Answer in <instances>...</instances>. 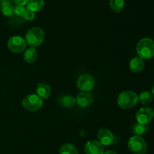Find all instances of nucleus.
Segmentation results:
<instances>
[{
	"instance_id": "nucleus-13",
	"label": "nucleus",
	"mask_w": 154,
	"mask_h": 154,
	"mask_svg": "<svg viewBox=\"0 0 154 154\" xmlns=\"http://www.w3.org/2000/svg\"><path fill=\"white\" fill-rule=\"evenodd\" d=\"M144 67V62L140 57H134L129 61V69L134 72H139Z\"/></svg>"
},
{
	"instance_id": "nucleus-20",
	"label": "nucleus",
	"mask_w": 154,
	"mask_h": 154,
	"mask_svg": "<svg viewBox=\"0 0 154 154\" xmlns=\"http://www.w3.org/2000/svg\"><path fill=\"white\" fill-rule=\"evenodd\" d=\"M138 101L144 105L150 104L153 101V95L152 93L150 91H143L138 95Z\"/></svg>"
},
{
	"instance_id": "nucleus-8",
	"label": "nucleus",
	"mask_w": 154,
	"mask_h": 154,
	"mask_svg": "<svg viewBox=\"0 0 154 154\" xmlns=\"http://www.w3.org/2000/svg\"><path fill=\"white\" fill-rule=\"evenodd\" d=\"M154 111L151 107H141L138 110L135 115V118L137 122L143 124H147L148 125L150 122L153 119Z\"/></svg>"
},
{
	"instance_id": "nucleus-15",
	"label": "nucleus",
	"mask_w": 154,
	"mask_h": 154,
	"mask_svg": "<svg viewBox=\"0 0 154 154\" xmlns=\"http://www.w3.org/2000/svg\"><path fill=\"white\" fill-rule=\"evenodd\" d=\"M27 8L28 10L32 12L40 11L45 6V1L44 0H29L27 3Z\"/></svg>"
},
{
	"instance_id": "nucleus-12",
	"label": "nucleus",
	"mask_w": 154,
	"mask_h": 154,
	"mask_svg": "<svg viewBox=\"0 0 154 154\" xmlns=\"http://www.w3.org/2000/svg\"><path fill=\"white\" fill-rule=\"evenodd\" d=\"M36 95H38L42 99H47L51 96V86L45 82L38 83L36 87Z\"/></svg>"
},
{
	"instance_id": "nucleus-19",
	"label": "nucleus",
	"mask_w": 154,
	"mask_h": 154,
	"mask_svg": "<svg viewBox=\"0 0 154 154\" xmlns=\"http://www.w3.org/2000/svg\"><path fill=\"white\" fill-rule=\"evenodd\" d=\"M60 102L63 107H66V108H72V107H75V104H76V99L73 96L66 95L60 99Z\"/></svg>"
},
{
	"instance_id": "nucleus-16",
	"label": "nucleus",
	"mask_w": 154,
	"mask_h": 154,
	"mask_svg": "<svg viewBox=\"0 0 154 154\" xmlns=\"http://www.w3.org/2000/svg\"><path fill=\"white\" fill-rule=\"evenodd\" d=\"M149 129V126L147 124H143L140 123V122H137L132 127V132L135 134V135H142L144 134Z\"/></svg>"
},
{
	"instance_id": "nucleus-1",
	"label": "nucleus",
	"mask_w": 154,
	"mask_h": 154,
	"mask_svg": "<svg viewBox=\"0 0 154 154\" xmlns=\"http://www.w3.org/2000/svg\"><path fill=\"white\" fill-rule=\"evenodd\" d=\"M136 51L143 60L152 58L154 56V41L150 38H143L137 45Z\"/></svg>"
},
{
	"instance_id": "nucleus-18",
	"label": "nucleus",
	"mask_w": 154,
	"mask_h": 154,
	"mask_svg": "<svg viewBox=\"0 0 154 154\" xmlns=\"http://www.w3.org/2000/svg\"><path fill=\"white\" fill-rule=\"evenodd\" d=\"M1 12L6 17H12L14 14V7L9 2H2L1 5Z\"/></svg>"
},
{
	"instance_id": "nucleus-21",
	"label": "nucleus",
	"mask_w": 154,
	"mask_h": 154,
	"mask_svg": "<svg viewBox=\"0 0 154 154\" xmlns=\"http://www.w3.org/2000/svg\"><path fill=\"white\" fill-rule=\"evenodd\" d=\"M124 0H110V7L114 11L119 13L124 8Z\"/></svg>"
},
{
	"instance_id": "nucleus-23",
	"label": "nucleus",
	"mask_w": 154,
	"mask_h": 154,
	"mask_svg": "<svg viewBox=\"0 0 154 154\" xmlns=\"http://www.w3.org/2000/svg\"><path fill=\"white\" fill-rule=\"evenodd\" d=\"M23 18L26 21H33V20L35 19V15L34 12L31 11H29L27 9L26 11L25 14H24Z\"/></svg>"
},
{
	"instance_id": "nucleus-4",
	"label": "nucleus",
	"mask_w": 154,
	"mask_h": 154,
	"mask_svg": "<svg viewBox=\"0 0 154 154\" xmlns=\"http://www.w3.org/2000/svg\"><path fill=\"white\" fill-rule=\"evenodd\" d=\"M22 106L28 111H37L43 106V99L35 94H29L23 99Z\"/></svg>"
},
{
	"instance_id": "nucleus-27",
	"label": "nucleus",
	"mask_w": 154,
	"mask_h": 154,
	"mask_svg": "<svg viewBox=\"0 0 154 154\" xmlns=\"http://www.w3.org/2000/svg\"><path fill=\"white\" fill-rule=\"evenodd\" d=\"M0 1H1V0H0Z\"/></svg>"
},
{
	"instance_id": "nucleus-9",
	"label": "nucleus",
	"mask_w": 154,
	"mask_h": 154,
	"mask_svg": "<svg viewBox=\"0 0 154 154\" xmlns=\"http://www.w3.org/2000/svg\"><path fill=\"white\" fill-rule=\"evenodd\" d=\"M84 152L86 154H103L105 146L98 140H89L84 146Z\"/></svg>"
},
{
	"instance_id": "nucleus-14",
	"label": "nucleus",
	"mask_w": 154,
	"mask_h": 154,
	"mask_svg": "<svg viewBox=\"0 0 154 154\" xmlns=\"http://www.w3.org/2000/svg\"><path fill=\"white\" fill-rule=\"evenodd\" d=\"M23 58L26 62L29 63H34L36 61L38 58V53L37 51L33 47H29L25 51L23 54Z\"/></svg>"
},
{
	"instance_id": "nucleus-10",
	"label": "nucleus",
	"mask_w": 154,
	"mask_h": 154,
	"mask_svg": "<svg viewBox=\"0 0 154 154\" xmlns=\"http://www.w3.org/2000/svg\"><path fill=\"white\" fill-rule=\"evenodd\" d=\"M76 103L79 107L86 108L92 105L94 101V98L90 91H82L77 95Z\"/></svg>"
},
{
	"instance_id": "nucleus-22",
	"label": "nucleus",
	"mask_w": 154,
	"mask_h": 154,
	"mask_svg": "<svg viewBox=\"0 0 154 154\" xmlns=\"http://www.w3.org/2000/svg\"><path fill=\"white\" fill-rule=\"evenodd\" d=\"M27 8L23 5H16L14 7V14L17 16L23 17L24 14L26 11Z\"/></svg>"
},
{
	"instance_id": "nucleus-11",
	"label": "nucleus",
	"mask_w": 154,
	"mask_h": 154,
	"mask_svg": "<svg viewBox=\"0 0 154 154\" xmlns=\"http://www.w3.org/2000/svg\"><path fill=\"white\" fill-rule=\"evenodd\" d=\"M99 141L104 146H109L114 141V135L109 129L100 128L97 132Z\"/></svg>"
},
{
	"instance_id": "nucleus-26",
	"label": "nucleus",
	"mask_w": 154,
	"mask_h": 154,
	"mask_svg": "<svg viewBox=\"0 0 154 154\" xmlns=\"http://www.w3.org/2000/svg\"><path fill=\"white\" fill-rule=\"evenodd\" d=\"M152 95H153V97H154V85H153V88H152Z\"/></svg>"
},
{
	"instance_id": "nucleus-6",
	"label": "nucleus",
	"mask_w": 154,
	"mask_h": 154,
	"mask_svg": "<svg viewBox=\"0 0 154 154\" xmlns=\"http://www.w3.org/2000/svg\"><path fill=\"white\" fill-rule=\"evenodd\" d=\"M26 42L25 39L19 36H14L11 37L8 41V48L14 53L23 52L26 48Z\"/></svg>"
},
{
	"instance_id": "nucleus-3",
	"label": "nucleus",
	"mask_w": 154,
	"mask_h": 154,
	"mask_svg": "<svg viewBox=\"0 0 154 154\" xmlns=\"http://www.w3.org/2000/svg\"><path fill=\"white\" fill-rule=\"evenodd\" d=\"M45 39V32L39 27H32L26 33L25 40L30 47H38Z\"/></svg>"
},
{
	"instance_id": "nucleus-24",
	"label": "nucleus",
	"mask_w": 154,
	"mask_h": 154,
	"mask_svg": "<svg viewBox=\"0 0 154 154\" xmlns=\"http://www.w3.org/2000/svg\"><path fill=\"white\" fill-rule=\"evenodd\" d=\"M17 5H26L28 3L29 0H12Z\"/></svg>"
},
{
	"instance_id": "nucleus-17",
	"label": "nucleus",
	"mask_w": 154,
	"mask_h": 154,
	"mask_svg": "<svg viewBox=\"0 0 154 154\" xmlns=\"http://www.w3.org/2000/svg\"><path fill=\"white\" fill-rule=\"evenodd\" d=\"M60 154H79L78 150L73 144L64 143L60 149Z\"/></svg>"
},
{
	"instance_id": "nucleus-5",
	"label": "nucleus",
	"mask_w": 154,
	"mask_h": 154,
	"mask_svg": "<svg viewBox=\"0 0 154 154\" xmlns=\"http://www.w3.org/2000/svg\"><path fill=\"white\" fill-rule=\"evenodd\" d=\"M129 150L135 154H145L147 150V145L145 140L141 136L135 135L130 137L128 141Z\"/></svg>"
},
{
	"instance_id": "nucleus-7",
	"label": "nucleus",
	"mask_w": 154,
	"mask_h": 154,
	"mask_svg": "<svg viewBox=\"0 0 154 154\" xmlns=\"http://www.w3.org/2000/svg\"><path fill=\"white\" fill-rule=\"evenodd\" d=\"M96 85V81L93 75L90 74H84L79 76L77 81L78 88L82 91H90Z\"/></svg>"
},
{
	"instance_id": "nucleus-2",
	"label": "nucleus",
	"mask_w": 154,
	"mask_h": 154,
	"mask_svg": "<svg viewBox=\"0 0 154 154\" xmlns=\"http://www.w3.org/2000/svg\"><path fill=\"white\" fill-rule=\"evenodd\" d=\"M117 101L121 108L128 110L136 105L138 102V95L132 91H124L118 95Z\"/></svg>"
},
{
	"instance_id": "nucleus-25",
	"label": "nucleus",
	"mask_w": 154,
	"mask_h": 154,
	"mask_svg": "<svg viewBox=\"0 0 154 154\" xmlns=\"http://www.w3.org/2000/svg\"><path fill=\"white\" fill-rule=\"evenodd\" d=\"M103 154H117V153L114 150H106L103 152Z\"/></svg>"
}]
</instances>
